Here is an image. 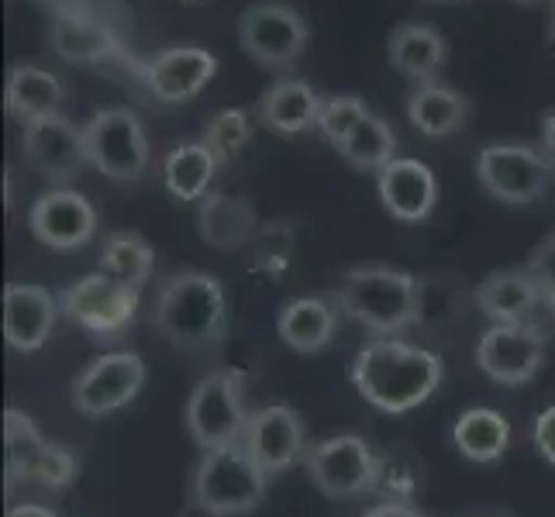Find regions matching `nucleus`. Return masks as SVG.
Returning a JSON list of instances; mask_svg holds the SVG:
<instances>
[{
    "instance_id": "1a4fd4ad",
    "label": "nucleus",
    "mask_w": 555,
    "mask_h": 517,
    "mask_svg": "<svg viewBox=\"0 0 555 517\" xmlns=\"http://www.w3.org/2000/svg\"><path fill=\"white\" fill-rule=\"evenodd\" d=\"M476 177H480L490 197L521 207L548 194L555 169L542 152L528 145H487L476 156Z\"/></svg>"
},
{
    "instance_id": "ddd939ff",
    "label": "nucleus",
    "mask_w": 555,
    "mask_h": 517,
    "mask_svg": "<svg viewBox=\"0 0 555 517\" xmlns=\"http://www.w3.org/2000/svg\"><path fill=\"white\" fill-rule=\"evenodd\" d=\"M545 335L531 324H493L476 341V366L501 387H525L542 370Z\"/></svg>"
},
{
    "instance_id": "6e6552de",
    "label": "nucleus",
    "mask_w": 555,
    "mask_h": 517,
    "mask_svg": "<svg viewBox=\"0 0 555 517\" xmlns=\"http://www.w3.org/2000/svg\"><path fill=\"white\" fill-rule=\"evenodd\" d=\"M314 487L328 501H352L359 493H370L376 483V452L359 435H332L324 442L311 445L304 455Z\"/></svg>"
},
{
    "instance_id": "58836bf2",
    "label": "nucleus",
    "mask_w": 555,
    "mask_h": 517,
    "mask_svg": "<svg viewBox=\"0 0 555 517\" xmlns=\"http://www.w3.org/2000/svg\"><path fill=\"white\" fill-rule=\"evenodd\" d=\"M542 142H545V152L555 159V111L545 114V121H542Z\"/></svg>"
},
{
    "instance_id": "4468645a",
    "label": "nucleus",
    "mask_w": 555,
    "mask_h": 517,
    "mask_svg": "<svg viewBox=\"0 0 555 517\" xmlns=\"http://www.w3.org/2000/svg\"><path fill=\"white\" fill-rule=\"evenodd\" d=\"M28 228L42 245L73 253V248H83L98 232V210L76 190L55 186L31 204Z\"/></svg>"
},
{
    "instance_id": "20e7f679",
    "label": "nucleus",
    "mask_w": 555,
    "mask_h": 517,
    "mask_svg": "<svg viewBox=\"0 0 555 517\" xmlns=\"http://www.w3.org/2000/svg\"><path fill=\"white\" fill-rule=\"evenodd\" d=\"M266 476L245 442L204 452L194 473V504L210 517L253 514L266 496Z\"/></svg>"
},
{
    "instance_id": "473e14b6",
    "label": "nucleus",
    "mask_w": 555,
    "mask_h": 517,
    "mask_svg": "<svg viewBox=\"0 0 555 517\" xmlns=\"http://www.w3.org/2000/svg\"><path fill=\"white\" fill-rule=\"evenodd\" d=\"M366 118H370L366 101L356 98V93H335V98H324V104H321L318 131L338 148Z\"/></svg>"
},
{
    "instance_id": "a19ab883",
    "label": "nucleus",
    "mask_w": 555,
    "mask_h": 517,
    "mask_svg": "<svg viewBox=\"0 0 555 517\" xmlns=\"http://www.w3.org/2000/svg\"><path fill=\"white\" fill-rule=\"evenodd\" d=\"M548 46L555 49V0H552V25H548Z\"/></svg>"
},
{
    "instance_id": "2f4dec72",
    "label": "nucleus",
    "mask_w": 555,
    "mask_h": 517,
    "mask_svg": "<svg viewBox=\"0 0 555 517\" xmlns=\"http://www.w3.org/2000/svg\"><path fill=\"white\" fill-rule=\"evenodd\" d=\"M248 139H253V121H248V114L242 107H232V111L215 114V118L207 121L201 142L215 152V159L224 166L248 145Z\"/></svg>"
},
{
    "instance_id": "7ed1b4c3",
    "label": "nucleus",
    "mask_w": 555,
    "mask_h": 517,
    "mask_svg": "<svg viewBox=\"0 0 555 517\" xmlns=\"http://www.w3.org/2000/svg\"><path fill=\"white\" fill-rule=\"evenodd\" d=\"M156 328L180 349H215L228 335V297L215 276L180 273L163 283L156 297Z\"/></svg>"
},
{
    "instance_id": "0eeeda50",
    "label": "nucleus",
    "mask_w": 555,
    "mask_h": 517,
    "mask_svg": "<svg viewBox=\"0 0 555 517\" xmlns=\"http://www.w3.org/2000/svg\"><path fill=\"white\" fill-rule=\"evenodd\" d=\"M308 38V22L291 4H253L238 14V46L262 69H291Z\"/></svg>"
},
{
    "instance_id": "2eb2a0df",
    "label": "nucleus",
    "mask_w": 555,
    "mask_h": 517,
    "mask_svg": "<svg viewBox=\"0 0 555 517\" xmlns=\"http://www.w3.org/2000/svg\"><path fill=\"white\" fill-rule=\"evenodd\" d=\"M245 449L253 452L266 476L286 473L300 455H308V431L300 414L283 404L256 411L245 428Z\"/></svg>"
},
{
    "instance_id": "9d476101",
    "label": "nucleus",
    "mask_w": 555,
    "mask_h": 517,
    "mask_svg": "<svg viewBox=\"0 0 555 517\" xmlns=\"http://www.w3.org/2000/svg\"><path fill=\"white\" fill-rule=\"evenodd\" d=\"M63 314L93 338H118L139 314V290L111 280L107 273H93L76 280L63 294Z\"/></svg>"
},
{
    "instance_id": "c85d7f7f",
    "label": "nucleus",
    "mask_w": 555,
    "mask_h": 517,
    "mask_svg": "<svg viewBox=\"0 0 555 517\" xmlns=\"http://www.w3.org/2000/svg\"><path fill=\"white\" fill-rule=\"evenodd\" d=\"M338 152H341V159L359 172H383L397 159V135L387 121L370 114V118L338 145Z\"/></svg>"
},
{
    "instance_id": "79ce46f5",
    "label": "nucleus",
    "mask_w": 555,
    "mask_h": 517,
    "mask_svg": "<svg viewBox=\"0 0 555 517\" xmlns=\"http://www.w3.org/2000/svg\"><path fill=\"white\" fill-rule=\"evenodd\" d=\"M545 303H548V308H552V314H555V294H548V300H545Z\"/></svg>"
},
{
    "instance_id": "a878e982",
    "label": "nucleus",
    "mask_w": 555,
    "mask_h": 517,
    "mask_svg": "<svg viewBox=\"0 0 555 517\" xmlns=\"http://www.w3.org/2000/svg\"><path fill=\"white\" fill-rule=\"evenodd\" d=\"M408 118L411 125L428 139L455 135L469 118V101L459 90L442 83H421L408 98Z\"/></svg>"
},
{
    "instance_id": "b1692460",
    "label": "nucleus",
    "mask_w": 555,
    "mask_h": 517,
    "mask_svg": "<svg viewBox=\"0 0 555 517\" xmlns=\"http://www.w3.org/2000/svg\"><path fill=\"white\" fill-rule=\"evenodd\" d=\"M201 238L218 253H235L256 235V210L235 194H207L197 210Z\"/></svg>"
},
{
    "instance_id": "f257e3e1",
    "label": "nucleus",
    "mask_w": 555,
    "mask_h": 517,
    "mask_svg": "<svg viewBox=\"0 0 555 517\" xmlns=\"http://www.w3.org/2000/svg\"><path fill=\"white\" fill-rule=\"evenodd\" d=\"M442 359L400 338H373L352 362L359 397L383 414H408L421 408L442 383Z\"/></svg>"
},
{
    "instance_id": "cd10ccee",
    "label": "nucleus",
    "mask_w": 555,
    "mask_h": 517,
    "mask_svg": "<svg viewBox=\"0 0 555 517\" xmlns=\"http://www.w3.org/2000/svg\"><path fill=\"white\" fill-rule=\"evenodd\" d=\"M452 442L463 452L469 463H496L507 445H511V425L504 414H496L490 408H473L466 414H459L452 428Z\"/></svg>"
},
{
    "instance_id": "6ab92c4d",
    "label": "nucleus",
    "mask_w": 555,
    "mask_h": 517,
    "mask_svg": "<svg viewBox=\"0 0 555 517\" xmlns=\"http://www.w3.org/2000/svg\"><path fill=\"white\" fill-rule=\"evenodd\" d=\"M376 190L383 207L404 224L428 221L438 204L435 172L417 159H393L387 169L376 172Z\"/></svg>"
},
{
    "instance_id": "f704fd0d",
    "label": "nucleus",
    "mask_w": 555,
    "mask_h": 517,
    "mask_svg": "<svg viewBox=\"0 0 555 517\" xmlns=\"http://www.w3.org/2000/svg\"><path fill=\"white\" fill-rule=\"evenodd\" d=\"M528 273L542 283L545 294H555V232H548L539 248L531 253V262H528Z\"/></svg>"
},
{
    "instance_id": "dca6fc26",
    "label": "nucleus",
    "mask_w": 555,
    "mask_h": 517,
    "mask_svg": "<svg viewBox=\"0 0 555 517\" xmlns=\"http://www.w3.org/2000/svg\"><path fill=\"white\" fill-rule=\"evenodd\" d=\"M218 73V60L201 46H173L142 66V80L149 93L163 104H186L210 83Z\"/></svg>"
},
{
    "instance_id": "393cba45",
    "label": "nucleus",
    "mask_w": 555,
    "mask_h": 517,
    "mask_svg": "<svg viewBox=\"0 0 555 517\" xmlns=\"http://www.w3.org/2000/svg\"><path fill=\"white\" fill-rule=\"evenodd\" d=\"M63 80L42 66H14L8 76V111L22 125L63 114Z\"/></svg>"
},
{
    "instance_id": "39448f33",
    "label": "nucleus",
    "mask_w": 555,
    "mask_h": 517,
    "mask_svg": "<svg viewBox=\"0 0 555 517\" xmlns=\"http://www.w3.org/2000/svg\"><path fill=\"white\" fill-rule=\"evenodd\" d=\"M248 414L242 400V379L232 370L207 373L186 400V431L204 449H228L245 442Z\"/></svg>"
},
{
    "instance_id": "72a5a7b5",
    "label": "nucleus",
    "mask_w": 555,
    "mask_h": 517,
    "mask_svg": "<svg viewBox=\"0 0 555 517\" xmlns=\"http://www.w3.org/2000/svg\"><path fill=\"white\" fill-rule=\"evenodd\" d=\"M73 476H76V455L63 445H46V455H42V463H38L35 469V483H42V487H66L73 483Z\"/></svg>"
},
{
    "instance_id": "f8f14e48",
    "label": "nucleus",
    "mask_w": 555,
    "mask_h": 517,
    "mask_svg": "<svg viewBox=\"0 0 555 517\" xmlns=\"http://www.w3.org/2000/svg\"><path fill=\"white\" fill-rule=\"evenodd\" d=\"M22 152L38 177H46L55 186L80 180L83 169L90 166L83 128H76L69 118H63V114L25 125Z\"/></svg>"
},
{
    "instance_id": "f03ea898",
    "label": "nucleus",
    "mask_w": 555,
    "mask_h": 517,
    "mask_svg": "<svg viewBox=\"0 0 555 517\" xmlns=\"http://www.w3.org/2000/svg\"><path fill=\"white\" fill-rule=\"evenodd\" d=\"M335 303L376 338H397L421 318V286L393 266H359L341 280Z\"/></svg>"
},
{
    "instance_id": "37998d69",
    "label": "nucleus",
    "mask_w": 555,
    "mask_h": 517,
    "mask_svg": "<svg viewBox=\"0 0 555 517\" xmlns=\"http://www.w3.org/2000/svg\"><path fill=\"white\" fill-rule=\"evenodd\" d=\"M518 4H534V0H518Z\"/></svg>"
},
{
    "instance_id": "c756f323",
    "label": "nucleus",
    "mask_w": 555,
    "mask_h": 517,
    "mask_svg": "<svg viewBox=\"0 0 555 517\" xmlns=\"http://www.w3.org/2000/svg\"><path fill=\"white\" fill-rule=\"evenodd\" d=\"M152 245L135 235V232H114L104 242V253H101V273H107L111 280H118L125 286H139L152 276Z\"/></svg>"
},
{
    "instance_id": "bb28decb",
    "label": "nucleus",
    "mask_w": 555,
    "mask_h": 517,
    "mask_svg": "<svg viewBox=\"0 0 555 517\" xmlns=\"http://www.w3.org/2000/svg\"><path fill=\"white\" fill-rule=\"evenodd\" d=\"M218 159L204 142H183L166 156L163 177H166V190L177 201H204L210 194V183L218 177Z\"/></svg>"
},
{
    "instance_id": "ea45409f",
    "label": "nucleus",
    "mask_w": 555,
    "mask_h": 517,
    "mask_svg": "<svg viewBox=\"0 0 555 517\" xmlns=\"http://www.w3.org/2000/svg\"><path fill=\"white\" fill-rule=\"evenodd\" d=\"M8 517H55L49 507H38V504H17Z\"/></svg>"
},
{
    "instance_id": "9b49d317",
    "label": "nucleus",
    "mask_w": 555,
    "mask_h": 517,
    "mask_svg": "<svg viewBox=\"0 0 555 517\" xmlns=\"http://www.w3.org/2000/svg\"><path fill=\"white\" fill-rule=\"evenodd\" d=\"M145 383V362L135 352H107L73 379L69 400L87 417H107L128 408Z\"/></svg>"
},
{
    "instance_id": "5701e85b",
    "label": "nucleus",
    "mask_w": 555,
    "mask_h": 517,
    "mask_svg": "<svg viewBox=\"0 0 555 517\" xmlns=\"http://www.w3.org/2000/svg\"><path fill=\"white\" fill-rule=\"evenodd\" d=\"M387 55L397 73H404L408 80L421 87V83H435V76L442 73L449 60V46L442 31H435L431 25H397L390 31Z\"/></svg>"
},
{
    "instance_id": "aec40b11",
    "label": "nucleus",
    "mask_w": 555,
    "mask_h": 517,
    "mask_svg": "<svg viewBox=\"0 0 555 517\" xmlns=\"http://www.w3.org/2000/svg\"><path fill=\"white\" fill-rule=\"evenodd\" d=\"M542 300H548V294L528 270L493 273L476 286V308L493 324H528Z\"/></svg>"
},
{
    "instance_id": "4be33fe9",
    "label": "nucleus",
    "mask_w": 555,
    "mask_h": 517,
    "mask_svg": "<svg viewBox=\"0 0 555 517\" xmlns=\"http://www.w3.org/2000/svg\"><path fill=\"white\" fill-rule=\"evenodd\" d=\"M338 332V311L332 300L324 297H297L291 300L276 318V335L286 349L300 356H314L328 349Z\"/></svg>"
},
{
    "instance_id": "7c9ffc66",
    "label": "nucleus",
    "mask_w": 555,
    "mask_h": 517,
    "mask_svg": "<svg viewBox=\"0 0 555 517\" xmlns=\"http://www.w3.org/2000/svg\"><path fill=\"white\" fill-rule=\"evenodd\" d=\"M4 442H8V480H35V469L46 455V438L35 421L22 411L4 414Z\"/></svg>"
},
{
    "instance_id": "f3484780",
    "label": "nucleus",
    "mask_w": 555,
    "mask_h": 517,
    "mask_svg": "<svg viewBox=\"0 0 555 517\" xmlns=\"http://www.w3.org/2000/svg\"><path fill=\"white\" fill-rule=\"evenodd\" d=\"M49 46L66 63L76 66H98V63H131L121 38L114 35L107 22H101L93 11L55 14L49 22Z\"/></svg>"
},
{
    "instance_id": "4c0bfd02",
    "label": "nucleus",
    "mask_w": 555,
    "mask_h": 517,
    "mask_svg": "<svg viewBox=\"0 0 555 517\" xmlns=\"http://www.w3.org/2000/svg\"><path fill=\"white\" fill-rule=\"evenodd\" d=\"M362 517H421V514L414 507H408V504H379V507L366 510Z\"/></svg>"
},
{
    "instance_id": "a211bd4d",
    "label": "nucleus",
    "mask_w": 555,
    "mask_h": 517,
    "mask_svg": "<svg viewBox=\"0 0 555 517\" xmlns=\"http://www.w3.org/2000/svg\"><path fill=\"white\" fill-rule=\"evenodd\" d=\"M60 303L35 283H8L4 290V338L14 352H38L55 328Z\"/></svg>"
},
{
    "instance_id": "423d86ee",
    "label": "nucleus",
    "mask_w": 555,
    "mask_h": 517,
    "mask_svg": "<svg viewBox=\"0 0 555 517\" xmlns=\"http://www.w3.org/2000/svg\"><path fill=\"white\" fill-rule=\"evenodd\" d=\"M90 166L107 180L135 183L149 169V139L142 118L128 107H104L83 125Z\"/></svg>"
},
{
    "instance_id": "e433bc0d",
    "label": "nucleus",
    "mask_w": 555,
    "mask_h": 517,
    "mask_svg": "<svg viewBox=\"0 0 555 517\" xmlns=\"http://www.w3.org/2000/svg\"><path fill=\"white\" fill-rule=\"evenodd\" d=\"M46 11H52V17L55 14H76V11H90V0H38Z\"/></svg>"
},
{
    "instance_id": "412c9836",
    "label": "nucleus",
    "mask_w": 555,
    "mask_h": 517,
    "mask_svg": "<svg viewBox=\"0 0 555 517\" xmlns=\"http://www.w3.org/2000/svg\"><path fill=\"white\" fill-rule=\"evenodd\" d=\"M324 98L304 80H283L266 87L259 98V121L276 131V135H300V131L318 128V114H321Z\"/></svg>"
},
{
    "instance_id": "c9c22d12",
    "label": "nucleus",
    "mask_w": 555,
    "mask_h": 517,
    "mask_svg": "<svg viewBox=\"0 0 555 517\" xmlns=\"http://www.w3.org/2000/svg\"><path fill=\"white\" fill-rule=\"evenodd\" d=\"M531 438H534V449L542 452L545 463L555 466V408H545L539 417H534V431H531Z\"/></svg>"
}]
</instances>
